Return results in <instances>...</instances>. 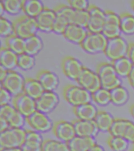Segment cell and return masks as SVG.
Listing matches in <instances>:
<instances>
[{"mask_svg":"<svg viewBox=\"0 0 134 151\" xmlns=\"http://www.w3.org/2000/svg\"><path fill=\"white\" fill-rule=\"evenodd\" d=\"M131 151H134V149L133 150H132Z\"/></svg>","mask_w":134,"mask_h":151,"instance_id":"11a10c76","label":"cell"},{"mask_svg":"<svg viewBox=\"0 0 134 151\" xmlns=\"http://www.w3.org/2000/svg\"><path fill=\"white\" fill-rule=\"evenodd\" d=\"M111 64L120 77H127L134 66V64L127 56L113 60Z\"/></svg>","mask_w":134,"mask_h":151,"instance_id":"484cf974","label":"cell"},{"mask_svg":"<svg viewBox=\"0 0 134 151\" xmlns=\"http://www.w3.org/2000/svg\"><path fill=\"white\" fill-rule=\"evenodd\" d=\"M96 73L101 80L102 87L104 89L110 91L122 86V80L116 73L112 64L100 63L97 66Z\"/></svg>","mask_w":134,"mask_h":151,"instance_id":"6da1fadb","label":"cell"},{"mask_svg":"<svg viewBox=\"0 0 134 151\" xmlns=\"http://www.w3.org/2000/svg\"><path fill=\"white\" fill-rule=\"evenodd\" d=\"M98 110L97 106L91 102L74 106L73 112L78 119L82 120H94Z\"/></svg>","mask_w":134,"mask_h":151,"instance_id":"603a6c76","label":"cell"},{"mask_svg":"<svg viewBox=\"0 0 134 151\" xmlns=\"http://www.w3.org/2000/svg\"><path fill=\"white\" fill-rule=\"evenodd\" d=\"M92 101L100 106H106L111 102L110 91L101 87L92 93Z\"/></svg>","mask_w":134,"mask_h":151,"instance_id":"e575fe53","label":"cell"},{"mask_svg":"<svg viewBox=\"0 0 134 151\" xmlns=\"http://www.w3.org/2000/svg\"><path fill=\"white\" fill-rule=\"evenodd\" d=\"M26 130L9 127L0 132V146L2 148H21L25 139Z\"/></svg>","mask_w":134,"mask_h":151,"instance_id":"3957f363","label":"cell"},{"mask_svg":"<svg viewBox=\"0 0 134 151\" xmlns=\"http://www.w3.org/2000/svg\"><path fill=\"white\" fill-rule=\"evenodd\" d=\"M17 55L6 47H2L0 50V65L7 70H13L17 67Z\"/></svg>","mask_w":134,"mask_h":151,"instance_id":"cb8c5ba5","label":"cell"},{"mask_svg":"<svg viewBox=\"0 0 134 151\" xmlns=\"http://www.w3.org/2000/svg\"><path fill=\"white\" fill-rule=\"evenodd\" d=\"M54 10L56 14V17L52 27V32L62 35L66 27L69 24L66 17L60 11L55 7Z\"/></svg>","mask_w":134,"mask_h":151,"instance_id":"8d00e7d4","label":"cell"},{"mask_svg":"<svg viewBox=\"0 0 134 151\" xmlns=\"http://www.w3.org/2000/svg\"><path fill=\"white\" fill-rule=\"evenodd\" d=\"M88 33L89 31L85 27L75 24H69L62 35L69 42L80 45Z\"/></svg>","mask_w":134,"mask_h":151,"instance_id":"44dd1931","label":"cell"},{"mask_svg":"<svg viewBox=\"0 0 134 151\" xmlns=\"http://www.w3.org/2000/svg\"><path fill=\"white\" fill-rule=\"evenodd\" d=\"M131 5H132V9H133V11H134V0L132 1V4H131Z\"/></svg>","mask_w":134,"mask_h":151,"instance_id":"db71d44e","label":"cell"},{"mask_svg":"<svg viewBox=\"0 0 134 151\" xmlns=\"http://www.w3.org/2000/svg\"><path fill=\"white\" fill-rule=\"evenodd\" d=\"M87 11L89 19L87 29L91 33H102L105 23V11L94 4H90Z\"/></svg>","mask_w":134,"mask_h":151,"instance_id":"8fae6325","label":"cell"},{"mask_svg":"<svg viewBox=\"0 0 134 151\" xmlns=\"http://www.w3.org/2000/svg\"><path fill=\"white\" fill-rule=\"evenodd\" d=\"M42 47V40L37 35L24 39V52L27 54L34 56L40 52Z\"/></svg>","mask_w":134,"mask_h":151,"instance_id":"4316f807","label":"cell"},{"mask_svg":"<svg viewBox=\"0 0 134 151\" xmlns=\"http://www.w3.org/2000/svg\"><path fill=\"white\" fill-rule=\"evenodd\" d=\"M42 151H70L67 143L59 139H44Z\"/></svg>","mask_w":134,"mask_h":151,"instance_id":"836d02e7","label":"cell"},{"mask_svg":"<svg viewBox=\"0 0 134 151\" xmlns=\"http://www.w3.org/2000/svg\"><path fill=\"white\" fill-rule=\"evenodd\" d=\"M127 78L130 86L134 89V65L132 68V70L127 76Z\"/></svg>","mask_w":134,"mask_h":151,"instance_id":"7dc6e473","label":"cell"},{"mask_svg":"<svg viewBox=\"0 0 134 151\" xmlns=\"http://www.w3.org/2000/svg\"><path fill=\"white\" fill-rule=\"evenodd\" d=\"M130 113L131 116L134 118V104H132L130 109Z\"/></svg>","mask_w":134,"mask_h":151,"instance_id":"f5cc1de1","label":"cell"},{"mask_svg":"<svg viewBox=\"0 0 134 151\" xmlns=\"http://www.w3.org/2000/svg\"><path fill=\"white\" fill-rule=\"evenodd\" d=\"M8 70L4 68L3 67L0 65V80H2L5 77V76L7 75Z\"/></svg>","mask_w":134,"mask_h":151,"instance_id":"c3c4849f","label":"cell"},{"mask_svg":"<svg viewBox=\"0 0 134 151\" xmlns=\"http://www.w3.org/2000/svg\"><path fill=\"white\" fill-rule=\"evenodd\" d=\"M129 44L121 36L107 40L104 54L112 61L127 56Z\"/></svg>","mask_w":134,"mask_h":151,"instance_id":"5b68a950","label":"cell"},{"mask_svg":"<svg viewBox=\"0 0 134 151\" xmlns=\"http://www.w3.org/2000/svg\"><path fill=\"white\" fill-rule=\"evenodd\" d=\"M68 3L71 7L78 11H87L90 5L87 0H69Z\"/></svg>","mask_w":134,"mask_h":151,"instance_id":"b9f144b4","label":"cell"},{"mask_svg":"<svg viewBox=\"0 0 134 151\" xmlns=\"http://www.w3.org/2000/svg\"><path fill=\"white\" fill-rule=\"evenodd\" d=\"M26 122L32 130L40 133L52 130L54 124L47 114L37 110L26 118Z\"/></svg>","mask_w":134,"mask_h":151,"instance_id":"52a82bcc","label":"cell"},{"mask_svg":"<svg viewBox=\"0 0 134 151\" xmlns=\"http://www.w3.org/2000/svg\"><path fill=\"white\" fill-rule=\"evenodd\" d=\"M62 94L66 101L73 107L92 101V93L81 86L67 85L64 88Z\"/></svg>","mask_w":134,"mask_h":151,"instance_id":"7a4b0ae2","label":"cell"},{"mask_svg":"<svg viewBox=\"0 0 134 151\" xmlns=\"http://www.w3.org/2000/svg\"><path fill=\"white\" fill-rule=\"evenodd\" d=\"M0 116L7 121L10 127L23 128L26 122V118L11 104L1 106Z\"/></svg>","mask_w":134,"mask_h":151,"instance_id":"5bb4252c","label":"cell"},{"mask_svg":"<svg viewBox=\"0 0 134 151\" xmlns=\"http://www.w3.org/2000/svg\"><path fill=\"white\" fill-rule=\"evenodd\" d=\"M14 28L12 22L5 18L0 17V35L3 37L6 38L14 35Z\"/></svg>","mask_w":134,"mask_h":151,"instance_id":"60d3db41","label":"cell"},{"mask_svg":"<svg viewBox=\"0 0 134 151\" xmlns=\"http://www.w3.org/2000/svg\"><path fill=\"white\" fill-rule=\"evenodd\" d=\"M129 121L126 119L116 118L108 132L112 136L123 137Z\"/></svg>","mask_w":134,"mask_h":151,"instance_id":"74e56055","label":"cell"},{"mask_svg":"<svg viewBox=\"0 0 134 151\" xmlns=\"http://www.w3.org/2000/svg\"><path fill=\"white\" fill-rule=\"evenodd\" d=\"M52 130L57 139L67 143L76 136L73 123L68 121L60 120L54 123Z\"/></svg>","mask_w":134,"mask_h":151,"instance_id":"9a60e30c","label":"cell"},{"mask_svg":"<svg viewBox=\"0 0 134 151\" xmlns=\"http://www.w3.org/2000/svg\"><path fill=\"white\" fill-rule=\"evenodd\" d=\"M127 56L131 60L134 65V43H129L128 50L127 52Z\"/></svg>","mask_w":134,"mask_h":151,"instance_id":"f6af8a7d","label":"cell"},{"mask_svg":"<svg viewBox=\"0 0 134 151\" xmlns=\"http://www.w3.org/2000/svg\"><path fill=\"white\" fill-rule=\"evenodd\" d=\"M115 118L111 113L105 111H99L94 119L100 132H109Z\"/></svg>","mask_w":134,"mask_h":151,"instance_id":"83f0119b","label":"cell"},{"mask_svg":"<svg viewBox=\"0 0 134 151\" xmlns=\"http://www.w3.org/2000/svg\"><path fill=\"white\" fill-rule=\"evenodd\" d=\"M12 104L19 112L25 118L36 111L35 100L24 93V92L14 96Z\"/></svg>","mask_w":134,"mask_h":151,"instance_id":"4fadbf2b","label":"cell"},{"mask_svg":"<svg viewBox=\"0 0 134 151\" xmlns=\"http://www.w3.org/2000/svg\"><path fill=\"white\" fill-rule=\"evenodd\" d=\"M17 67L23 70H30L35 66V59L34 56L24 52L21 54L17 55Z\"/></svg>","mask_w":134,"mask_h":151,"instance_id":"f35d334b","label":"cell"},{"mask_svg":"<svg viewBox=\"0 0 134 151\" xmlns=\"http://www.w3.org/2000/svg\"><path fill=\"white\" fill-rule=\"evenodd\" d=\"M44 8L43 3L39 0H23L22 11L28 17L35 18Z\"/></svg>","mask_w":134,"mask_h":151,"instance_id":"f546056e","label":"cell"},{"mask_svg":"<svg viewBox=\"0 0 134 151\" xmlns=\"http://www.w3.org/2000/svg\"><path fill=\"white\" fill-rule=\"evenodd\" d=\"M10 127L9 123L4 118L0 116V132L6 130Z\"/></svg>","mask_w":134,"mask_h":151,"instance_id":"bcb514c9","label":"cell"},{"mask_svg":"<svg viewBox=\"0 0 134 151\" xmlns=\"http://www.w3.org/2000/svg\"><path fill=\"white\" fill-rule=\"evenodd\" d=\"M25 78L16 71L8 70L7 75L2 81L1 86L7 90L14 97L23 92Z\"/></svg>","mask_w":134,"mask_h":151,"instance_id":"ba28073f","label":"cell"},{"mask_svg":"<svg viewBox=\"0 0 134 151\" xmlns=\"http://www.w3.org/2000/svg\"><path fill=\"white\" fill-rule=\"evenodd\" d=\"M1 2L5 12L11 15H16L22 11L23 0H3Z\"/></svg>","mask_w":134,"mask_h":151,"instance_id":"ab89813d","label":"cell"},{"mask_svg":"<svg viewBox=\"0 0 134 151\" xmlns=\"http://www.w3.org/2000/svg\"><path fill=\"white\" fill-rule=\"evenodd\" d=\"M89 151H105V149H104L103 147L99 145V144H95L94 146H92L91 149Z\"/></svg>","mask_w":134,"mask_h":151,"instance_id":"681fc988","label":"cell"},{"mask_svg":"<svg viewBox=\"0 0 134 151\" xmlns=\"http://www.w3.org/2000/svg\"><path fill=\"white\" fill-rule=\"evenodd\" d=\"M111 102L117 106H122L127 103L129 100V93L122 86H118L110 90Z\"/></svg>","mask_w":134,"mask_h":151,"instance_id":"4dcf8cb0","label":"cell"},{"mask_svg":"<svg viewBox=\"0 0 134 151\" xmlns=\"http://www.w3.org/2000/svg\"><path fill=\"white\" fill-rule=\"evenodd\" d=\"M107 143L109 147L113 151H126L130 144V142L123 137L112 135L108 137Z\"/></svg>","mask_w":134,"mask_h":151,"instance_id":"d590c367","label":"cell"},{"mask_svg":"<svg viewBox=\"0 0 134 151\" xmlns=\"http://www.w3.org/2000/svg\"><path fill=\"white\" fill-rule=\"evenodd\" d=\"M5 42L6 47L16 54L24 52V39L14 34L5 38Z\"/></svg>","mask_w":134,"mask_h":151,"instance_id":"1f68e13d","label":"cell"},{"mask_svg":"<svg viewBox=\"0 0 134 151\" xmlns=\"http://www.w3.org/2000/svg\"><path fill=\"white\" fill-rule=\"evenodd\" d=\"M120 29L126 35L134 34V15L128 12L123 13L120 15Z\"/></svg>","mask_w":134,"mask_h":151,"instance_id":"d6a6232c","label":"cell"},{"mask_svg":"<svg viewBox=\"0 0 134 151\" xmlns=\"http://www.w3.org/2000/svg\"><path fill=\"white\" fill-rule=\"evenodd\" d=\"M13 96L7 90L1 86L0 89V105L1 106L7 105L12 102Z\"/></svg>","mask_w":134,"mask_h":151,"instance_id":"7bdbcfd3","label":"cell"},{"mask_svg":"<svg viewBox=\"0 0 134 151\" xmlns=\"http://www.w3.org/2000/svg\"><path fill=\"white\" fill-rule=\"evenodd\" d=\"M0 151H22L21 148H2Z\"/></svg>","mask_w":134,"mask_h":151,"instance_id":"f907efd6","label":"cell"},{"mask_svg":"<svg viewBox=\"0 0 134 151\" xmlns=\"http://www.w3.org/2000/svg\"><path fill=\"white\" fill-rule=\"evenodd\" d=\"M59 101V96L54 91H45L35 100L36 110L47 114L54 110Z\"/></svg>","mask_w":134,"mask_h":151,"instance_id":"7c38bea8","label":"cell"},{"mask_svg":"<svg viewBox=\"0 0 134 151\" xmlns=\"http://www.w3.org/2000/svg\"><path fill=\"white\" fill-rule=\"evenodd\" d=\"M36 79L40 83L45 91H54L59 84V79L52 71L42 70L38 72Z\"/></svg>","mask_w":134,"mask_h":151,"instance_id":"ffe728a7","label":"cell"},{"mask_svg":"<svg viewBox=\"0 0 134 151\" xmlns=\"http://www.w3.org/2000/svg\"><path fill=\"white\" fill-rule=\"evenodd\" d=\"M45 90L37 79L26 78L24 85L23 92L34 100L38 98Z\"/></svg>","mask_w":134,"mask_h":151,"instance_id":"d4e9b609","label":"cell"},{"mask_svg":"<svg viewBox=\"0 0 134 151\" xmlns=\"http://www.w3.org/2000/svg\"><path fill=\"white\" fill-rule=\"evenodd\" d=\"M72 122L75 129L76 135L95 138L100 132L94 120H82L78 119Z\"/></svg>","mask_w":134,"mask_h":151,"instance_id":"2e32d148","label":"cell"},{"mask_svg":"<svg viewBox=\"0 0 134 151\" xmlns=\"http://www.w3.org/2000/svg\"><path fill=\"white\" fill-rule=\"evenodd\" d=\"M56 17L54 9L45 7L39 14L36 17V22L38 30L44 32L52 31V27Z\"/></svg>","mask_w":134,"mask_h":151,"instance_id":"ac0fdd59","label":"cell"},{"mask_svg":"<svg viewBox=\"0 0 134 151\" xmlns=\"http://www.w3.org/2000/svg\"><path fill=\"white\" fill-rule=\"evenodd\" d=\"M123 137L130 143H134V122L130 120L125 129Z\"/></svg>","mask_w":134,"mask_h":151,"instance_id":"ee69618b","label":"cell"},{"mask_svg":"<svg viewBox=\"0 0 134 151\" xmlns=\"http://www.w3.org/2000/svg\"><path fill=\"white\" fill-rule=\"evenodd\" d=\"M97 143V141L94 137L76 135L67 144L70 151H89Z\"/></svg>","mask_w":134,"mask_h":151,"instance_id":"7402d4cb","label":"cell"},{"mask_svg":"<svg viewBox=\"0 0 134 151\" xmlns=\"http://www.w3.org/2000/svg\"><path fill=\"white\" fill-rule=\"evenodd\" d=\"M133 144H134V143H133Z\"/></svg>","mask_w":134,"mask_h":151,"instance_id":"9f6ffc18","label":"cell"},{"mask_svg":"<svg viewBox=\"0 0 134 151\" xmlns=\"http://www.w3.org/2000/svg\"><path fill=\"white\" fill-rule=\"evenodd\" d=\"M5 12V10L4 9V7L2 3L1 2H0V16L1 17H3V14H4Z\"/></svg>","mask_w":134,"mask_h":151,"instance_id":"816d5d0a","label":"cell"},{"mask_svg":"<svg viewBox=\"0 0 134 151\" xmlns=\"http://www.w3.org/2000/svg\"><path fill=\"white\" fill-rule=\"evenodd\" d=\"M44 139L40 133L33 130H26L25 139L21 147L22 151H42Z\"/></svg>","mask_w":134,"mask_h":151,"instance_id":"d6986e66","label":"cell"},{"mask_svg":"<svg viewBox=\"0 0 134 151\" xmlns=\"http://www.w3.org/2000/svg\"><path fill=\"white\" fill-rule=\"evenodd\" d=\"M107 40L102 33H91L89 32L80 45L83 50L90 54L104 52Z\"/></svg>","mask_w":134,"mask_h":151,"instance_id":"8992f818","label":"cell"},{"mask_svg":"<svg viewBox=\"0 0 134 151\" xmlns=\"http://www.w3.org/2000/svg\"><path fill=\"white\" fill-rule=\"evenodd\" d=\"M76 81L80 86L91 93L102 87L101 80L97 73L85 67H83Z\"/></svg>","mask_w":134,"mask_h":151,"instance_id":"30bf717a","label":"cell"},{"mask_svg":"<svg viewBox=\"0 0 134 151\" xmlns=\"http://www.w3.org/2000/svg\"><path fill=\"white\" fill-rule=\"evenodd\" d=\"M89 19V14L87 11H78L70 7L68 13L69 24H75L86 28Z\"/></svg>","mask_w":134,"mask_h":151,"instance_id":"f1b7e54d","label":"cell"},{"mask_svg":"<svg viewBox=\"0 0 134 151\" xmlns=\"http://www.w3.org/2000/svg\"><path fill=\"white\" fill-rule=\"evenodd\" d=\"M105 23L102 33L107 39L120 36V15L111 10L105 11Z\"/></svg>","mask_w":134,"mask_h":151,"instance_id":"9c48e42d","label":"cell"},{"mask_svg":"<svg viewBox=\"0 0 134 151\" xmlns=\"http://www.w3.org/2000/svg\"><path fill=\"white\" fill-rule=\"evenodd\" d=\"M14 34L23 39L36 35L38 30L35 19L27 15H22L12 22Z\"/></svg>","mask_w":134,"mask_h":151,"instance_id":"277c9868","label":"cell"},{"mask_svg":"<svg viewBox=\"0 0 134 151\" xmlns=\"http://www.w3.org/2000/svg\"><path fill=\"white\" fill-rule=\"evenodd\" d=\"M64 75L71 80H77L84 66L78 59L73 57H64L61 64Z\"/></svg>","mask_w":134,"mask_h":151,"instance_id":"e0dca14e","label":"cell"}]
</instances>
